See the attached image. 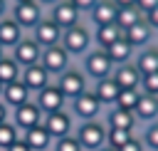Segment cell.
I'll return each mask as SVG.
<instances>
[{"label":"cell","instance_id":"cell-1","mask_svg":"<svg viewBox=\"0 0 158 151\" xmlns=\"http://www.w3.org/2000/svg\"><path fill=\"white\" fill-rule=\"evenodd\" d=\"M62 47L72 54V57H84L91 47H94V32L91 25L86 22H77L74 27L62 32Z\"/></svg>","mask_w":158,"mask_h":151},{"label":"cell","instance_id":"cell-2","mask_svg":"<svg viewBox=\"0 0 158 151\" xmlns=\"http://www.w3.org/2000/svg\"><path fill=\"white\" fill-rule=\"evenodd\" d=\"M74 136L84 151H96V149L106 146V124H104V119L79 121V126L74 129Z\"/></svg>","mask_w":158,"mask_h":151},{"label":"cell","instance_id":"cell-3","mask_svg":"<svg viewBox=\"0 0 158 151\" xmlns=\"http://www.w3.org/2000/svg\"><path fill=\"white\" fill-rule=\"evenodd\" d=\"M81 72L86 74V79L99 82L104 77H111L114 72V62L109 59V54L101 47H91L84 57H81Z\"/></svg>","mask_w":158,"mask_h":151},{"label":"cell","instance_id":"cell-4","mask_svg":"<svg viewBox=\"0 0 158 151\" xmlns=\"http://www.w3.org/2000/svg\"><path fill=\"white\" fill-rule=\"evenodd\" d=\"M54 84L62 89V94L67 97V101L77 99L79 94H84V92L89 89V79H86V74L81 72V67H69V69H64V72L57 77Z\"/></svg>","mask_w":158,"mask_h":151},{"label":"cell","instance_id":"cell-5","mask_svg":"<svg viewBox=\"0 0 158 151\" xmlns=\"http://www.w3.org/2000/svg\"><path fill=\"white\" fill-rule=\"evenodd\" d=\"M69 109H72V116H74V119H79V121H91V119H101L104 104L94 97V92H91V87H89L84 94H79L77 99L69 101Z\"/></svg>","mask_w":158,"mask_h":151},{"label":"cell","instance_id":"cell-6","mask_svg":"<svg viewBox=\"0 0 158 151\" xmlns=\"http://www.w3.org/2000/svg\"><path fill=\"white\" fill-rule=\"evenodd\" d=\"M40 64L52 74V77H59L64 69L72 67V54L59 45H52V47H44L42 50V57H40Z\"/></svg>","mask_w":158,"mask_h":151},{"label":"cell","instance_id":"cell-7","mask_svg":"<svg viewBox=\"0 0 158 151\" xmlns=\"http://www.w3.org/2000/svg\"><path fill=\"white\" fill-rule=\"evenodd\" d=\"M10 17H12L22 30H32V27L44 17V7H42L37 0H32V2H15V5L10 7Z\"/></svg>","mask_w":158,"mask_h":151},{"label":"cell","instance_id":"cell-8","mask_svg":"<svg viewBox=\"0 0 158 151\" xmlns=\"http://www.w3.org/2000/svg\"><path fill=\"white\" fill-rule=\"evenodd\" d=\"M35 104L40 106V111L42 114H52V111H62V109H67V97L62 94V89L54 84V82H49L44 89H40L37 94H35Z\"/></svg>","mask_w":158,"mask_h":151},{"label":"cell","instance_id":"cell-9","mask_svg":"<svg viewBox=\"0 0 158 151\" xmlns=\"http://www.w3.org/2000/svg\"><path fill=\"white\" fill-rule=\"evenodd\" d=\"M42 126L49 131L52 139H62V136L74 134V116H72V111H67V109L52 111V114H44Z\"/></svg>","mask_w":158,"mask_h":151},{"label":"cell","instance_id":"cell-10","mask_svg":"<svg viewBox=\"0 0 158 151\" xmlns=\"http://www.w3.org/2000/svg\"><path fill=\"white\" fill-rule=\"evenodd\" d=\"M42 119H44V114L40 111V106L35 104V99H30V101L20 104L17 109H12V124H15L20 131H27V129L42 124Z\"/></svg>","mask_w":158,"mask_h":151},{"label":"cell","instance_id":"cell-11","mask_svg":"<svg viewBox=\"0 0 158 151\" xmlns=\"http://www.w3.org/2000/svg\"><path fill=\"white\" fill-rule=\"evenodd\" d=\"M62 27L59 25H54L49 17H42L35 27H32V40L44 50V47H52V45H59L62 42Z\"/></svg>","mask_w":158,"mask_h":151},{"label":"cell","instance_id":"cell-12","mask_svg":"<svg viewBox=\"0 0 158 151\" xmlns=\"http://www.w3.org/2000/svg\"><path fill=\"white\" fill-rule=\"evenodd\" d=\"M47 17H49L54 25H59L62 30H69V27H74L77 22H81V12H79L69 0H59L57 5H52Z\"/></svg>","mask_w":158,"mask_h":151},{"label":"cell","instance_id":"cell-13","mask_svg":"<svg viewBox=\"0 0 158 151\" xmlns=\"http://www.w3.org/2000/svg\"><path fill=\"white\" fill-rule=\"evenodd\" d=\"M20 67H30V64H37L40 57H42V47L32 40V37H22L15 47H12V54H10Z\"/></svg>","mask_w":158,"mask_h":151},{"label":"cell","instance_id":"cell-14","mask_svg":"<svg viewBox=\"0 0 158 151\" xmlns=\"http://www.w3.org/2000/svg\"><path fill=\"white\" fill-rule=\"evenodd\" d=\"M20 79H22V84L30 89V92H40V89H44L49 82H52V74L37 62V64H30V67H22V74H20Z\"/></svg>","mask_w":158,"mask_h":151},{"label":"cell","instance_id":"cell-15","mask_svg":"<svg viewBox=\"0 0 158 151\" xmlns=\"http://www.w3.org/2000/svg\"><path fill=\"white\" fill-rule=\"evenodd\" d=\"M133 116H136L138 126L151 124V121H158V94H146V92H141L138 104H136V109H133Z\"/></svg>","mask_w":158,"mask_h":151},{"label":"cell","instance_id":"cell-16","mask_svg":"<svg viewBox=\"0 0 158 151\" xmlns=\"http://www.w3.org/2000/svg\"><path fill=\"white\" fill-rule=\"evenodd\" d=\"M156 30L148 25V20L143 17V20H138L136 25H131L128 30H123V37L136 47V50H141V47H146V45H151L153 40H156Z\"/></svg>","mask_w":158,"mask_h":151},{"label":"cell","instance_id":"cell-17","mask_svg":"<svg viewBox=\"0 0 158 151\" xmlns=\"http://www.w3.org/2000/svg\"><path fill=\"white\" fill-rule=\"evenodd\" d=\"M104 124H106V129H128V131H138V121H136L133 111L118 109V106H109V109H106Z\"/></svg>","mask_w":158,"mask_h":151},{"label":"cell","instance_id":"cell-18","mask_svg":"<svg viewBox=\"0 0 158 151\" xmlns=\"http://www.w3.org/2000/svg\"><path fill=\"white\" fill-rule=\"evenodd\" d=\"M111 77H114V82H116L121 89H141V77H143V74L138 72V67H136L133 62H126V64L114 67Z\"/></svg>","mask_w":158,"mask_h":151},{"label":"cell","instance_id":"cell-19","mask_svg":"<svg viewBox=\"0 0 158 151\" xmlns=\"http://www.w3.org/2000/svg\"><path fill=\"white\" fill-rule=\"evenodd\" d=\"M133 64L138 67L141 74H153V72H158V40H153L151 45L136 50Z\"/></svg>","mask_w":158,"mask_h":151},{"label":"cell","instance_id":"cell-20","mask_svg":"<svg viewBox=\"0 0 158 151\" xmlns=\"http://www.w3.org/2000/svg\"><path fill=\"white\" fill-rule=\"evenodd\" d=\"M20 136L25 139V144L30 146V151H49V149H52V144H54V139L49 136V131H47L42 124H37V126H32V129L22 131Z\"/></svg>","mask_w":158,"mask_h":151},{"label":"cell","instance_id":"cell-21","mask_svg":"<svg viewBox=\"0 0 158 151\" xmlns=\"http://www.w3.org/2000/svg\"><path fill=\"white\" fill-rule=\"evenodd\" d=\"M116 12H118V7L114 5V0H99L89 10V22H91V27L111 25V22H116Z\"/></svg>","mask_w":158,"mask_h":151},{"label":"cell","instance_id":"cell-22","mask_svg":"<svg viewBox=\"0 0 158 151\" xmlns=\"http://www.w3.org/2000/svg\"><path fill=\"white\" fill-rule=\"evenodd\" d=\"M91 92H94V97H96L104 106H114L116 99H118L121 87L114 82V77H104V79H99V82L91 84Z\"/></svg>","mask_w":158,"mask_h":151},{"label":"cell","instance_id":"cell-23","mask_svg":"<svg viewBox=\"0 0 158 151\" xmlns=\"http://www.w3.org/2000/svg\"><path fill=\"white\" fill-rule=\"evenodd\" d=\"M30 99H32V92L22 84V79L10 82V84H5V89H2V101H5L7 109H17L20 104H25V101H30Z\"/></svg>","mask_w":158,"mask_h":151},{"label":"cell","instance_id":"cell-24","mask_svg":"<svg viewBox=\"0 0 158 151\" xmlns=\"http://www.w3.org/2000/svg\"><path fill=\"white\" fill-rule=\"evenodd\" d=\"M104 52L109 54V59L114 62V67L126 64V62H133V57H136V47H133V45H131L126 37L116 40V42H114V45H109Z\"/></svg>","mask_w":158,"mask_h":151},{"label":"cell","instance_id":"cell-25","mask_svg":"<svg viewBox=\"0 0 158 151\" xmlns=\"http://www.w3.org/2000/svg\"><path fill=\"white\" fill-rule=\"evenodd\" d=\"M22 37H25V30H22L12 17H2V20H0V45H2L5 50H12Z\"/></svg>","mask_w":158,"mask_h":151},{"label":"cell","instance_id":"cell-26","mask_svg":"<svg viewBox=\"0 0 158 151\" xmlns=\"http://www.w3.org/2000/svg\"><path fill=\"white\" fill-rule=\"evenodd\" d=\"M91 32H94V47H101V50H106L109 45H114L116 40L123 37V30L116 22L101 25V27H91Z\"/></svg>","mask_w":158,"mask_h":151},{"label":"cell","instance_id":"cell-27","mask_svg":"<svg viewBox=\"0 0 158 151\" xmlns=\"http://www.w3.org/2000/svg\"><path fill=\"white\" fill-rule=\"evenodd\" d=\"M20 74H22V67H20L10 54H5V57L0 59V82H2V84L17 82V79H20Z\"/></svg>","mask_w":158,"mask_h":151},{"label":"cell","instance_id":"cell-28","mask_svg":"<svg viewBox=\"0 0 158 151\" xmlns=\"http://www.w3.org/2000/svg\"><path fill=\"white\" fill-rule=\"evenodd\" d=\"M138 20H143V12L136 7V5H128V7H118L116 12V25L121 30H128L131 25H136Z\"/></svg>","mask_w":158,"mask_h":151},{"label":"cell","instance_id":"cell-29","mask_svg":"<svg viewBox=\"0 0 158 151\" xmlns=\"http://www.w3.org/2000/svg\"><path fill=\"white\" fill-rule=\"evenodd\" d=\"M138 136H141V141L146 144L148 151H158V121L138 126Z\"/></svg>","mask_w":158,"mask_h":151},{"label":"cell","instance_id":"cell-30","mask_svg":"<svg viewBox=\"0 0 158 151\" xmlns=\"http://www.w3.org/2000/svg\"><path fill=\"white\" fill-rule=\"evenodd\" d=\"M17 139H20V129H17L12 121H2V124H0V151L10 149Z\"/></svg>","mask_w":158,"mask_h":151},{"label":"cell","instance_id":"cell-31","mask_svg":"<svg viewBox=\"0 0 158 151\" xmlns=\"http://www.w3.org/2000/svg\"><path fill=\"white\" fill-rule=\"evenodd\" d=\"M133 134H138V131H128V129H106V146H111V149H121Z\"/></svg>","mask_w":158,"mask_h":151},{"label":"cell","instance_id":"cell-32","mask_svg":"<svg viewBox=\"0 0 158 151\" xmlns=\"http://www.w3.org/2000/svg\"><path fill=\"white\" fill-rule=\"evenodd\" d=\"M138 97H141V89H121V92H118V99H116V104H114V106L133 111V109H136V104H138Z\"/></svg>","mask_w":158,"mask_h":151},{"label":"cell","instance_id":"cell-33","mask_svg":"<svg viewBox=\"0 0 158 151\" xmlns=\"http://www.w3.org/2000/svg\"><path fill=\"white\" fill-rule=\"evenodd\" d=\"M52 151H84V149H81V144L77 141V136H74V134H69V136L54 139V144H52Z\"/></svg>","mask_w":158,"mask_h":151},{"label":"cell","instance_id":"cell-34","mask_svg":"<svg viewBox=\"0 0 158 151\" xmlns=\"http://www.w3.org/2000/svg\"><path fill=\"white\" fill-rule=\"evenodd\" d=\"M141 92H146V94H158V72L141 77Z\"/></svg>","mask_w":158,"mask_h":151},{"label":"cell","instance_id":"cell-35","mask_svg":"<svg viewBox=\"0 0 158 151\" xmlns=\"http://www.w3.org/2000/svg\"><path fill=\"white\" fill-rule=\"evenodd\" d=\"M118 151H148V149H146V144L141 141V136H138V134H133V136H131V139H128Z\"/></svg>","mask_w":158,"mask_h":151},{"label":"cell","instance_id":"cell-36","mask_svg":"<svg viewBox=\"0 0 158 151\" xmlns=\"http://www.w3.org/2000/svg\"><path fill=\"white\" fill-rule=\"evenodd\" d=\"M69 2H72V5H74L79 12H86V15H89V10H91V7H94L99 0H69Z\"/></svg>","mask_w":158,"mask_h":151},{"label":"cell","instance_id":"cell-37","mask_svg":"<svg viewBox=\"0 0 158 151\" xmlns=\"http://www.w3.org/2000/svg\"><path fill=\"white\" fill-rule=\"evenodd\" d=\"M136 7L146 15V12H151L153 7H158V0H136Z\"/></svg>","mask_w":158,"mask_h":151},{"label":"cell","instance_id":"cell-38","mask_svg":"<svg viewBox=\"0 0 158 151\" xmlns=\"http://www.w3.org/2000/svg\"><path fill=\"white\" fill-rule=\"evenodd\" d=\"M143 17H146V20H148V25L158 32V7H153V10H151V12H146Z\"/></svg>","mask_w":158,"mask_h":151},{"label":"cell","instance_id":"cell-39","mask_svg":"<svg viewBox=\"0 0 158 151\" xmlns=\"http://www.w3.org/2000/svg\"><path fill=\"white\" fill-rule=\"evenodd\" d=\"M5 151H30V146H27V144H25V139L20 136V139H17V141H15L10 149H5Z\"/></svg>","mask_w":158,"mask_h":151},{"label":"cell","instance_id":"cell-40","mask_svg":"<svg viewBox=\"0 0 158 151\" xmlns=\"http://www.w3.org/2000/svg\"><path fill=\"white\" fill-rule=\"evenodd\" d=\"M2 121H7V106H5V101L0 99V124Z\"/></svg>","mask_w":158,"mask_h":151},{"label":"cell","instance_id":"cell-41","mask_svg":"<svg viewBox=\"0 0 158 151\" xmlns=\"http://www.w3.org/2000/svg\"><path fill=\"white\" fill-rule=\"evenodd\" d=\"M116 7H128V5H136V0H114Z\"/></svg>","mask_w":158,"mask_h":151},{"label":"cell","instance_id":"cell-42","mask_svg":"<svg viewBox=\"0 0 158 151\" xmlns=\"http://www.w3.org/2000/svg\"><path fill=\"white\" fill-rule=\"evenodd\" d=\"M7 10H10V7H7V2H5V0H0V20H2V17H7Z\"/></svg>","mask_w":158,"mask_h":151},{"label":"cell","instance_id":"cell-43","mask_svg":"<svg viewBox=\"0 0 158 151\" xmlns=\"http://www.w3.org/2000/svg\"><path fill=\"white\" fill-rule=\"evenodd\" d=\"M37 2H40L42 7H52V5H57L59 0H37Z\"/></svg>","mask_w":158,"mask_h":151},{"label":"cell","instance_id":"cell-44","mask_svg":"<svg viewBox=\"0 0 158 151\" xmlns=\"http://www.w3.org/2000/svg\"><path fill=\"white\" fill-rule=\"evenodd\" d=\"M96 151H116V149H111V146H101V149H96Z\"/></svg>","mask_w":158,"mask_h":151},{"label":"cell","instance_id":"cell-45","mask_svg":"<svg viewBox=\"0 0 158 151\" xmlns=\"http://www.w3.org/2000/svg\"><path fill=\"white\" fill-rule=\"evenodd\" d=\"M2 57H5V47L0 45V59H2Z\"/></svg>","mask_w":158,"mask_h":151},{"label":"cell","instance_id":"cell-46","mask_svg":"<svg viewBox=\"0 0 158 151\" xmlns=\"http://www.w3.org/2000/svg\"><path fill=\"white\" fill-rule=\"evenodd\" d=\"M2 89H5V84H2V82H0V99H2Z\"/></svg>","mask_w":158,"mask_h":151},{"label":"cell","instance_id":"cell-47","mask_svg":"<svg viewBox=\"0 0 158 151\" xmlns=\"http://www.w3.org/2000/svg\"><path fill=\"white\" fill-rule=\"evenodd\" d=\"M15 2H32V0H15Z\"/></svg>","mask_w":158,"mask_h":151}]
</instances>
